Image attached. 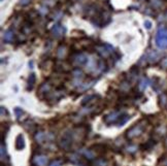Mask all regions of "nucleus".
I'll return each mask as SVG.
<instances>
[{
    "mask_svg": "<svg viewBox=\"0 0 167 166\" xmlns=\"http://www.w3.org/2000/svg\"><path fill=\"white\" fill-rule=\"evenodd\" d=\"M155 40L159 49H167V27L161 26L159 28Z\"/></svg>",
    "mask_w": 167,
    "mask_h": 166,
    "instance_id": "f257e3e1",
    "label": "nucleus"
},
{
    "mask_svg": "<svg viewBox=\"0 0 167 166\" xmlns=\"http://www.w3.org/2000/svg\"><path fill=\"white\" fill-rule=\"evenodd\" d=\"M65 32H66V28L61 25H55L52 28V33H53V35L55 37L62 36V35H64Z\"/></svg>",
    "mask_w": 167,
    "mask_h": 166,
    "instance_id": "f03ea898",
    "label": "nucleus"
},
{
    "mask_svg": "<svg viewBox=\"0 0 167 166\" xmlns=\"http://www.w3.org/2000/svg\"><path fill=\"white\" fill-rule=\"evenodd\" d=\"M15 147L18 151H21L25 148V139H24V136L22 134H19L16 138V143H15Z\"/></svg>",
    "mask_w": 167,
    "mask_h": 166,
    "instance_id": "7ed1b4c3",
    "label": "nucleus"
},
{
    "mask_svg": "<svg viewBox=\"0 0 167 166\" xmlns=\"http://www.w3.org/2000/svg\"><path fill=\"white\" fill-rule=\"evenodd\" d=\"M142 129L140 127V125H135L134 127H132L130 130H128V137H134L136 135H139L142 133Z\"/></svg>",
    "mask_w": 167,
    "mask_h": 166,
    "instance_id": "20e7f679",
    "label": "nucleus"
},
{
    "mask_svg": "<svg viewBox=\"0 0 167 166\" xmlns=\"http://www.w3.org/2000/svg\"><path fill=\"white\" fill-rule=\"evenodd\" d=\"M34 163L37 166H45L47 163V158L45 156H37L34 158Z\"/></svg>",
    "mask_w": 167,
    "mask_h": 166,
    "instance_id": "39448f33",
    "label": "nucleus"
},
{
    "mask_svg": "<svg viewBox=\"0 0 167 166\" xmlns=\"http://www.w3.org/2000/svg\"><path fill=\"white\" fill-rule=\"evenodd\" d=\"M13 39H15V34H13V30H7L6 32L3 35V40L6 41V43H13Z\"/></svg>",
    "mask_w": 167,
    "mask_h": 166,
    "instance_id": "423d86ee",
    "label": "nucleus"
},
{
    "mask_svg": "<svg viewBox=\"0 0 167 166\" xmlns=\"http://www.w3.org/2000/svg\"><path fill=\"white\" fill-rule=\"evenodd\" d=\"M74 61L77 64H79V65H83V64H85L87 62V57L84 54H77L74 57Z\"/></svg>",
    "mask_w": 167,
    "mask_h": 166,
    "instance_id": "0eeeda50",
    "label": "nucleus"
},
{
    "mask_svg": "<svg viewBox=\"0 0 167 166\" xmlns=\"http://www.w3.org/2000/svg\"><path fill=\"white\" fill-rule=\"evenodd\" d=\"M35 79H36V77H35V74H34V73H32V74H30V77H29V79H28V84H29V86H30V88L32 87L33 85H34Z\"/></svg>",
    "mask_w": 167,
    "mask_h": 166,
    "instance_id": "6e6552de",
    "label": "nucleus"
},
{
    "mask_svg": "<svg viewBox=\"0 0 167 166\" xmlns=\"http://www.w3.org/2000/svg\"><path fill=\"white\" fill-rule=\"evenodd\" d=\"M149 83H150V82H149L148 79H144V81H142V83H140V85H139V88H140L142 90H144V89H146V88L149 86Z\"/></svg>",
    "mask_w": 167,
    "mask_h": 166,
    "instance_id": "1a4fd4ad",
    "label": "nucleus"
},
{
    "mask_svg": "<svg viewBox=\"0 0 167 166\" xmlns=\"http://www.w3.org/2000/svg\"><path fill=\"white\" fill-rule=\"evenodd\" d=\"M29 3H30V0H20V5H22V6H25Z\"/></svg>",
    "mask_w": 167,
    "mask_h": 166,
    "instance_id": "9d476101",
    "label": "nucleus"
},
{
    "mask_svg": "<svg viewBox=\"0 0 167 166\" xmlns=\"http://www.w3.org/2000/svg\"><path fill=\"white\" fill-rule=\"evenodd\" d=\"M144 26H146V29H151V27H152V23H151L149 20H146V21L144 22Z\"/></svg>",
    "mask_w": 167,
    "mask_h": 166,
    "instance_id": "9b49d317",
    "label": "nucleus"
},
{
    "mask_svg": "<svg viewBox=\"0 0 167 166\" xmlns=\"http://www.w3.org/2000/svg\"><path fill=\"white\" fill-rule=\"evenodd\" d=\"M61 163H62V162L59 161V160H57V161L53 162V163L51 164V166H60V165H61Z\"/></svg>",
    "mask_w": 167,
    "mask_h": 166,
    "instance_id": "f8f14e48",
    "label": "nucleus"
},
{
    "mask_svg": "<svg viewBox=\"0 0 167 166\" xmlns=\"http://www.w3.org/2000/svg\"><path fill=\"white\" fill-rule=\"evenodd\" d=\"M1 1H3V0H1Z\"/></svg>",
    "mask_w": 167,
    "mask_h": 166,
    "instance_id": "ddd939ff",
    "label": "nucleus"
}]
</instances>
